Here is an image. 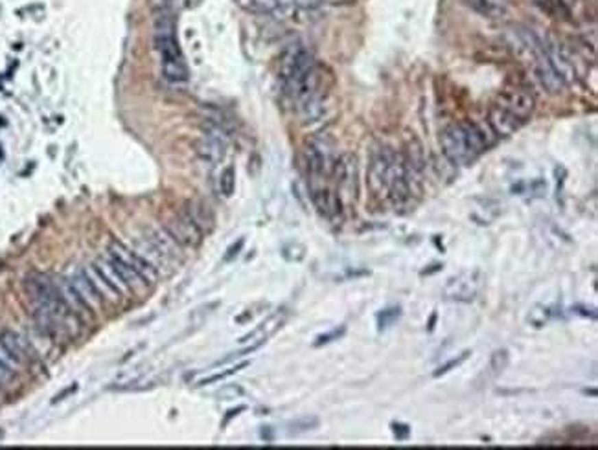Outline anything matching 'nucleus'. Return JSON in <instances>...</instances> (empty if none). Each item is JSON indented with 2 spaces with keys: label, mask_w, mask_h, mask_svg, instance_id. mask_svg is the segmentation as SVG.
<instances>
[{
  "label": "nucleus",
  "mask_w": 598,
  "mask_h": 450,
  "mask_svg": "<svg viewBox=\"0 0 598 450\" xmlns=\"http://www.w3.org/2000/svg\"><path fill=\"white\" fill-rule=\"evenodd\" d=\"M442 153L447 160L455 164V166H462V164H470L479 156L475 147L471 145L470 138L464 131L462 121L460 123H453L442 131L440 136Z\"/></svg>",
  "instance_id": "f257e3e1"
},
{
  "label": "nucleus",
  "mask_w": 598,
  "mask_h": 450,
  "mask_svg": "<svg viewBox=\"0 0 598 450\" xmlns=\"http://www.w3.org/2000/svg\"><path fill=\"white\" fill-rule=\"evenodd\" d=\"M484 276L479 271H466L455 274L442 287V298L457 303H471L481 295Z\"/></svg>",
  "instance_id": "f03ea898"
},
{
  "label": "nucleus",
  "mask_w": 598,
  "mask_h": 450,
  "mask_svg": "<svg viewBox=\"0 0 598 450\" xmlns=\"http://www.w3.org/2000/svg\"><path fill=\"white\" fill-rule=\"evenodd\" d=\"M394 156L396 153L389 147H379L372 153L370 166H368V188L379 199L389 197L390 169H392Z\"/></svg>",
  "instance_id": "7ed1b4c3"
},
{
  "label": "nucleus",
  "mask_w": 598,
  "mask_h": 450,
  "mask_svg": "<svg viewBox=\"0 0 598 450\" xmlns=\"http://www.w3.org/2000/svg\"><path fill=\"white\" fill-rule=\"evenodd\" d=\"M331 173L337 180L341 202H354L357 197V160L354 155H343L335 160Z\"/></svg>",
  "instance_id": "20e7f679"
},
{
  "label": "nucleus",
  "mask_w": 598,
  "mask_h": 450,
  "mask_svg": "<svg viewBox=\"0 0 598 450\" xmlns=\"http://www.w3.org/2000/svg\"><path fill=\"white\" fill-rule=\"evenodd\" d=\"M541 47H543V52H545L551 66L556 70V74L560 75V79L565 83V87L575 85L576 79L580 77V72H578V68H576L575 55H573V52L567 50L565 47H562V45H558V42H552V40L551 42H547V45H541Z\"/></svg>",
  "instance_id": "39448f33"
},
{
  "label": "nucleus",
  "mask_w": 598,
  "mask_h": 450,
  "mask_svg": "<svg viewBox=\"0 0 598 450\" xmlns=\"http://www.w3.org/2000/svg\"><path fill=\"white\" fill-rule=\"evenodd\" d=\"M166 232L180 247H198L199 242L203 241V232L199 230L198 225L190 219V215L186 212H180L174 219H169L166 223Z\"/></svg>",
  "instance_id": "423d86ee"
},
{
  "label": "nucleus",
  "mask_w": 598,
  "mask_h": 450,
  "mask_svg": "<svg viewBox=\"0 0 598 450\" xmlns=\"http://www.w3.org/2000/svg\"><path fill=\"white\" fill-rule=\"evenodd\" d=\"M499 107L506 109L512 114H516L517 118H521L523 121L530 118V114L534 112L536 99L529 90L523 88H512V90H505L499 94Z\"/></svg>",
  "instance_id": "0eeeda50"
},
{
  "label": "nucleus",
  "mask_w": 598,
  "mask_h": 450,
  "mask_svg": "<svg viewBox=\"0 0 598 450\" xmlns=\"http://www.w3.org/2000/svg\"><path fill=\"white\" fill-rule=\"evenodd\" d=\"M0 347L4 349V353L17 366H23V364L29 362L34 358V349H32V346L24 340L23 336H19L13 331H6V333L0 335Z\"/></svg>",
  "instance_id": "6e6552de"
},
{
  "label": "nucleus",
  "mask_w": 598,
  "mask_h": 450,
  "mask_svg": "<svg viewBox=\"0 0 598 450\" xmlns=\"http://www.w3.org/2000/svg\"><path fill=\"white\" fill-rule=\"evenodd\" d=\"M523 123L525 121L521 118H517L516 114H512V112H508V110L499 107V105H494L490 109L488 125L497 136H510V134H514L517 129L521 127Z\"/></svg>",
  "instance_id": "1a4fd4ad"
},
{
  "label": "nucleus",
  "mask_w": 598,
  "mask_h": 450,
  "mask_svg": "<svg viewBox=\"0 0 598 450\" xmlns=\"http://www.w3.org/2000/svg\"><path fill=\"white\" fill-rule=\"evenodd\" d=\"M109 268L112 272H115V276L122 282L123 287H128V289H139L140 285H142V276H140L139 272L134 271L133 265L129 263L125 258H122V255L118 254L117 250L110 249L109 252Z\"/></svg>",
  "instance_id": "9d476101"
},
{
  "label": "nucleus",
  "mask_w": 598,
  "mask_h": 450,
  "mask_svg": "<svg viewBox=\"0 0 598 450\" xmlns=\"http://www.w3.org/2000/svg\"><path fill=\"white\" fill-rule=\"evenodd\" d=\"M536 74L538 79L541 81V85L549 90L551 94H560L565 88V83L560 79V75L556 74V70L552 68L549 59H547L543 47L536 50Z\"/></svg>",
  "instance_id": "9b49d317"
},
{
  "label": "nucleus",
  "mask_w": 598,
  "mask_h": 450,
  "mask_svg": "<svg viewBox=\"0 0 598 450\" xmlns=\"http://www.w3.org/2000/svg\"><path fill=\"white\" fill-rule=\"evenodd\" d=\"M195 153H198L201 160L208 162V164H219L225 158L227 149H225L223 140L204 134L203 138H199L195 142Z\"/></svg>",
  "instance_id": "f8f14e48"
},
{
  "label": "nucleus",
  "mask_w": 598,
  "mask_h": 450,
  "mask_svg": "<svg viewBox=\"0 0 598 450\" xmlns=\"http://www.w3.org/2000/svg\"><path fill=\"white\" fill-rule=\"evenodd\" d=\"M72 285L76 287V290L82 295V298L88 303V307L93 309L96 305H101L104 295L98 289V285L93 279V276H88L87 272H77L76 276L72 277Z\"/></svg>",
  "instance_id": "ddd939ff"
},
{
  "label": "nucleus",
  "mask_w": 598,
  "mask_h": 450,
  "mask_svg": "<svg viewBox=\"0 0 598 450\" xmlns=\"http://www.w3.org/2000/svg\"><path fill=\"white\" fill-rule=\"evenodd\" d=\"M311 199H313L315 208L319 210L320 214L324 217H333V215L339 214L341 210V199H339L335 193H331L330 190L326 188H313L311 190Z\"/></svg>",
  "instance_id": "4468645a"
},
{
  "label": "nucleus",
  "mask_w": 598,
  "mask_h": 450,
  "mask_svg": "<svg viewBox=\"0 0 598 450\" xmlns=\"http://www.w3.org/2000/svg\"><path fill=\"white\" fill-rule=\"evenodd\" d=\"M147 239L152 242L153 249L157 250L163 258H179L180 255V245L166 230H152L147 234Z\"/></svg>",
  "instance_id": "2eb2a0df"
},
{
  "label": "nucleus",
  "mask_w": 598,
  "mask_h": 450,
  "mask_svg": "<svg viewBox=\"0 0 598 450\" xmlns=\"http://www.w3.org/2000/svg\"><path fill=\"white\" fill-rule=\"evenodd\" d=\"M405 149L407 151L405 155H403V162H405L407 166L413 169V171H416L418 175L424 173L425 164H427L424 144H422L416 136H411V138L407 140Z\"/></svg>",
  "instance_id": "dca6fc26"
},
{
  "label": "nucleus",
  "mask_w": 598,
  "mask_h": 450,
  "mask_svg": "<svg viewBox=\"0 0 598 450\" xmlns=\"http://www.w3.org/2000/svg\"><path fill=\"white\" fill-rule=\"evenodd\" d=\"M125 260L133 265V268L139 272L144 282L153 283L158 277L155 263H152V261L147 260V258H144V255H139L136 252H133V250H125Z\"/></svg>",
  "instance_id": "f3484780"
},
{
  "label": "nucleus",
  "mask_w": 598,
  "mask_h": 450,
  "mask_svg": "<svg viewBox=\"0 0 598 450\" xmlns=\"http://www.w3.org/2000/svg\"><path fill=\"white\" fill-rule=\"evenodd\" d=\"M184 212L190 215V219L198 225V228L203 232V234L204 232L212 230V226H214V217H212V214H210L208 206H204L203 202L199 201L188 202V208H186Z\"/></svg>",
  "instance_id": "a211bd4d"
},
{
  "label": "nucleus",
  "mask_w": 598,
  "mask_h": 450,
  "mask_svg": "<svg viewBox=\"0 0 598 450\" xmlns=\"http://www.w3.org/2000/svg\"><path fill=\"white\" fill-rule=\"evenodd\" d=\"M477 13H481L484 17L499 18L506 15L508 12V4L506 0H466Z\"/></svg>",
  "instance_id": "6ab92c4d"
},
{
  "label": "nucleus",
  "mask_w": 598,
  "mask_h": 450,
  "mask_svg": "<svg viewBox=\"0 0 598 450\" xmlns=\"http://www.w3.org/2000/svg\"><path fill=\"white\" fill-rule=\"evenodd\" d=\"M304 48L300 45H291L282 52L278 59V77L282 81H285L291 75L293 68H295L296 61H298V55L302 53Z\"/></svg>",
  "instance_id": "aec40b11"
},
{
  "label": "nucleus",
  "mask_w": 598,
  "mask_h": 450,
  "mask_svg": "<svg viewBox=\"0 0 598 450\" xmlns=\"http://www.w3.org/2000/svg\"><path fill=\"white\" fill-rule=\"evenodd\" d=\"M298 112H300V116L306 121L319 120L320 116L324 114V99L317 92L315 96H311V98H308L306 101L298 105Z\"/></svg>",
  "instance_id": "412c9836"
},
{
  "label": "nucleus",
  "mask_w": 598,
  "mask_h": 450,
  "mask_svg": "<svg viewBox=\"0 0 598 450\" xmlns=\"http://www.w3.org/2000/svg\"><path fill=\"white\" fill-rule=\"evenodd\" d=\"M160 70H163V75L169 83H184V81H188V68H186L184 59H180V61H160Z\"/></svg>",
  "instance_id": "4be33fe9"
},
{
  "label": "nucleus",
  "mask_w": 598,
  "mask_h": 450,
  "mask_svg": "<svg viewBox=\"0 0 598 450\" xmlns=\"http://www.w3.org/2000/svg\"><path fill=\"white\" fill-rule=\"evenodd\" d=\"M93 274L96 277H98L99 282H101V285H104L105 289L109 290L115 300H120V296H122V287H120V283L112 282V277L107 276V272H105L104 265H99V263H94V265H93Z\"/></svg>",
  "instance_id": "5701e85b"
},
{
  "label": "nucleus",
  "mask_w": 598,
  "mask_h": 450,
  "mask_svg": "<svg viewBox=\"0 0 598 450\" xmlns=\"http://www.w3.org/2000/svg\"><path fill=\"white\" fill-rule=\"evenodd\" d=\"M17 364L13 362L12 358L8 357L4 349L0 347V382L6 384V382H12L15 377H17Z\"/></svg>",
  "instance_id": "b1692460"
},
{
  "label": "nucleus",
  "mask_w": 598,
  "mask_h": 450,
  "mask_svg": "<svg viewBox=\"0 0 598 450\" xmlns=\"http://www.w3.org/2000/svg\"><path fill=\"white\" fill-rule=\"evenodd\" d=\"M401 318V307H389V309H383V311L378 312L376 316V322H378L379 331H387L389 327H392L398 320Z\"/></svg>",
  "instance_id": "393cba45"
},
{
  "label": "nucleus",
  "mask_w": 598,
  "mask_h": 450,
  "mask_svg": "<svg viewBox=\"0 0 598 450\" xmlns=\"http://www.w3.org/2000/svg\"><path fill=\"white\" fill-rule=\"evenodd\" d=\"M234 188H236V171H234L232 166L223 169V173L219 177V191L223 197H230L234 193Z\"/></svg>",
  "instance_id": "a878e982"
},
{
  "label": "nucleus",
  "mask_w": 598,
  "mask_h": 450,
  "mask_svg": "<svg viewBox=\"0 0 598 450\" xmlns=\"http://www.w3.org/2000/svg\"><path fill=\"white\" fill-rule=\"evenodd\" d=\"M549 320H551V309L545 305H534L532 311L529 312V322L530 325H534L536 329H541Z\"/></svg>",
  "instance_id": "bb28decb"
},
{
  "label": "nucleus",
  "mask_w": 598,
  "mask_h": 450,
  "mask_svg": "<svg viewBox=\"0 0 598 450\" xmlns=\"http://www.w3.org/2000/svg\"><path fill=\"white\" fill-rule=\"evenodd\" d=\"M508 362H510L508 351L506 349H497V351H494L492 358H490V370H492L494 375H501L508 368Z\"/></svg>",
  "instance_id": "cd10ccee"
},
{
  "label": "nucleus",
  "mask_w": 598,
  "mask_h": 450,
  "mask_svg": "<svg viewBox=\"0 0 598 450\" xmlns=\"http://www.w3.org/2000/svg\"><path fill=\"white\" fill-rule=\"evenodd\" d=\"M245 366H249V362H241V364H238V366L230 368V370L219 371V373H214V375L206 377V379H201V381L198 382V386H208V384H214V382L223 381V379H227V377L234 375V373H238L239 370H243Z\"/></svg>",
  "instance_id": "c85d7f7f"
},
{
  "label": "nucleus",
  "mask_w": 598,
  "mask_h": 450,
  "mask_svg": "<svg viewBox=\"0 0 598 450\" xmlns=\"http://www.w3.org/2000/svg\"><path fill=\"white\" fill-rule=\"evenodd\" d=\"M468 357H470V351H464V353H462V355H459V357H457V358H451L449 362L444 364V366H440V368H438V370H436L435 373H433V377H435V379H438V377L446 375V373H449V371L455 370V368H459V366L462 362H466V360H468Z\"/></svg>",
  "instance_id": "c756f323"
},
{
  "label": "nucleus",
  "mask_w": 598,
  "mask_h": 450,
  "mask_svg": "<svg viewBox=\"0 0 598 450\" xmlns=\"http://www.w3.org/2000/svg\"><path fill=\"white\" fill-rule=\"evenodd\" d=\"M344 331H346V327H339V329H333L331 333H326V335L317 336V340H315L313 346L320 347V346H326V344H330V342H333V340H339V338L344 335Z\"/></svg>",
  "instance_id": "7c9ffc66"
},
{
  "label": "nucleus",
  "mask_w": 598,
  "mask_h": 450,
  "mask_svg": "<svg viewBox=\"0 0 598 450\" xmlns=\"http://www.w3.org/2000/svg\"><path fill=\"white\" fill-rule=\"evenodd\" d=\"M175 0H150V8H152L153 15L155 13H166L171 12Z\"/></svg>",
  "instance_id": "2f4dec72"
},
{
  "label": "nucleus",
  "mask_w": 598,
  "mask_h": 450,
  "mask_svg": "<svg viewBox=\"0 0 598 450\" xmlns=\"http://www.w3.org/2000/svg\"><path fill=\"white\" fill-rule=\"evenodd\" d=\"M319 425V421L315 419V417H311V419H300V421H295L291 427H293V432H304V430H311V428H315Z\"/></svg>",
  "instance_id": "473e14b6"
},
{
  "label": "nucleus",
  "mask_w": 598,
  "mask_h": 450,
  "mask_svg": "<svg viewBox=\"0 0 598 450\" xmlns=\"http://www.w3.org/2000/svg\"><path fill=\"white\" fill-rule=\"evenodd\" d=\"M390 428H392V432H394L398 441H405V439H409V436H411V428L407 427V425H401V423H392Z\"/></svg>",
  "instance_id": "72a5a7b5"
},
{
  "label": "nucleus",
  "mask_w": 598,
  "mask_h": 450,
  "mask_svg": "<svg viewBox=\"0 0 598 450\" xmlns=\"http://www.w3.org/2000/svg\"><path fill=\"white\" fill-rule=\"evenodd\" d=\"M243 393V390L239 386H228L225 388V390H221L219 393H217V397L223 399V401H227V399H234L236 395H241Z\"/></svg>",
  "instance_id": "f704fd0d"
},
{
  "label": "nucleus",
  "mask_w": 598,
  "mask_h": 450,
  "mask_svg": "<svg viewBox=\"0 0 598 450\" xmlns=\"http://www.w3.org/2000/svg\"><path fill=\"white\" fill-rule=\"evenodd\" d=\"M243 245H245V239H238V241L234 242L232 247H230V249L227 250V254H225V261L234 260V258H236V255H238L239 252H241V249H243Z\"/></svg>",
  "instance_id": "c9c22d12"
},
{
  "label": "nucleus",
  "mask_w": 598,
  "mask_h": 450,
  "mask_svg": "<svg viewBox=\"0 0 598 450\" xmlns=\"http://www.w3.org/2000/svg\"><path fill=\"white\" fill-rule=\"evenodd\" d=\"M552 2H554V0H534L536 6L540 8V10H543V12L549 13V15H552Z\"/></svg>",
  "instance_id": "e433bc0d"
},
{
  "label": "nucleus",
  "mask_w": 598,
  "mask_h": 450,
  "mask_svg": "<svg viewBox=\"0 0 598 450\" xmlns=\"http://www.w3.org/2000/svg\"><path fill=\"white\" fill-rule=\"evenodd\" d=\"M243 410H245V406H238V408H234V410H228L227 412V417H225V421H223V427H225V425H227V423L230 421L232 417H236L239 414V412H243Z\"/></svg>",
  "instance_id": "4c0bfd02"
},
{
  "label": "nucleus",
  "mask_w": 598,
  "mask_h": 450,
  "mask_svg": "<svg viewBox=\"0 0 598 450\" xmlns=\"http://www.w3.org/2000/svg\"><path fill=\"white\" fill-rule=\"evenodd\" d=\"M74 390H76V384H74V386L70 388V390H64V392L61 393V395H58V397L53 399V401H56V403H58V401H61V399H63L64 395H69V393H72V392H74Z\"/></svg>",
  "instance_id": "58836bf2"
},
{
  "label": "nucleus",
  "mask_w": 598,
  "mask_h": 450,
  "mask_svg": "<svg viewBox=\"0 0 598 450\" xmlns=\"http://www.w3.org/2000/svg\"><path fill=\"white\" fill-rule=\"evenodd\" d=\"M435 322H436V312L433 314V316H431V320H429V331L435 329Z\"/></svg>",
  "instance_id": "ea45409f"
},
{
  "label": "nucleus",
  "mask_w": 598,
  "mask_h": 450,
  "mask_svg": "<svg viewBox=\"0 0 598 450\" xmlns=\"http://www.w3.org/2000/svg\"><path fill=\"white\" fill-rule=\"evenodd\" d=\"M0 386H2V382H0Z\"/></svg>",
  "instance_id": "a19ab883"
}]
</instances>
